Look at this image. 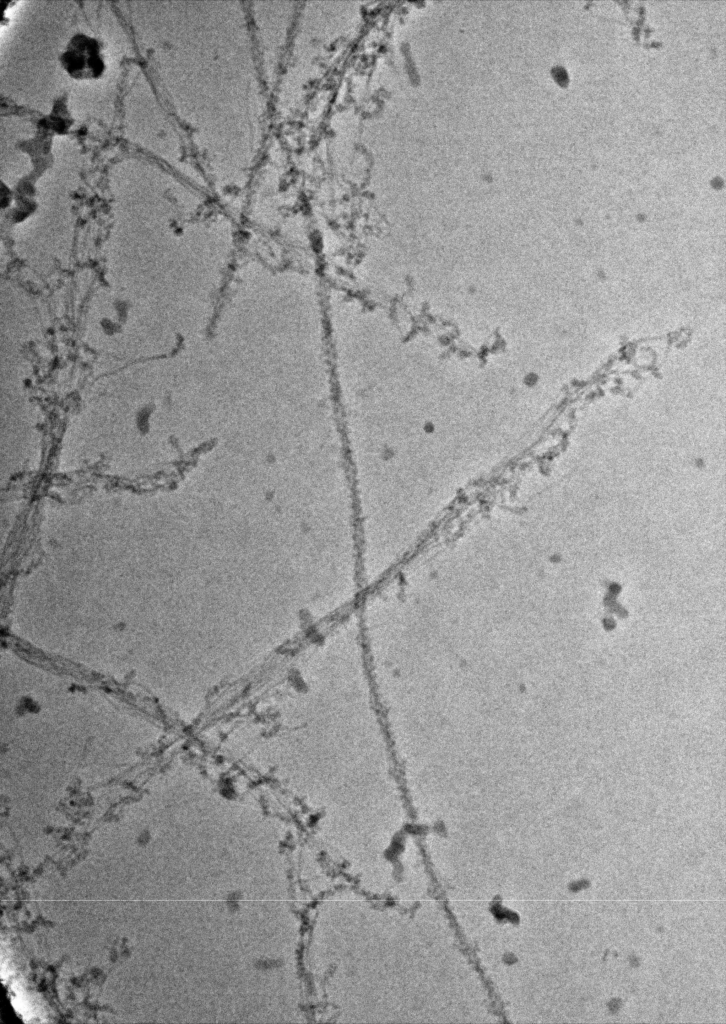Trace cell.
I'll return each mask as SVG.
<instances>
[{"mask_svg":"<svg viewBox=\"0 0 726 1024\" xmlns=\"http://www.w3.org/2000/svg\"><path fill=\"white\" fill-rule=\"evenodd\" d=\"M60 62L75 79H96L105 68L98 41L80 33L71 38Z\"/></svg>","mask_w":726,"mask_h":1024,"instance_id":"cell-1","label":"cell"}]
</instances>
